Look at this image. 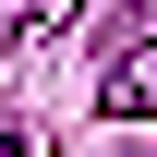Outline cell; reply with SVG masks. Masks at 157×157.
<instances>
[{
  "label": "cell",
  "mask_w": 157,
  "mask_h": 157,
  "mask_svg": "<svg viewBox=\"0 0 157 157\" xmlns=\"http://www.w3.org/2000/svg\"><path fill=\"white\" fill-rule=\"evenodd\" d=\"M97 97H109V109H121V121H157V36H145V48H133V60H121V73H109V85H97Z\"/></svg>",
  "instance_id": "1"
},
{
  "label": "cell",
  "mask_w": 157,
  "mask_h": 157,
  "mask_svg": "<svg viewBox=\"0 0 157 157\" xmlns=\"http://www.w3.org/2000/svg\"><path fill=\"white\" fill-rule=\"evenodd\" d=\"M0 157H24V133H0Z\"/></svg>",
  "instance_id": "2"
}]
</instances>
